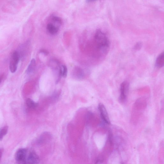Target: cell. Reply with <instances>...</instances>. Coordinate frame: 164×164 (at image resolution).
I'll return each instance as SVG.
<instances>
[{
  "instance_id": "cell-19",
  "label": "cell",
  "mask_w": 164,
  "mask_h": 164,
  "mask_svg": "<svg viewBox=\"0 0 164 164\" xmlns=\"http://www.w3.org/2000/svg\"><path fill=\"white\" fill-rule=\"evenodd\" d=\"M98 0H86V2L87 3H91L97 1Z\"/></svg>"
},
{
  "instance_id": "cell-18",
  "label": "cell",
  "mask_w": 164,
  "mask_h": 164,
  "mask_svg": "<svg viewBox=\"0 0 164 164\" xmlns=\"http://www.w3.org/2000/svg\"><path fill=\"white\" fill-rule=\"evenodd\" d=\"M3 151L2 149L0 148V161H1L2 155Z\"/></svg>"
},
{
  "instance_id": "cell-15",
  "label": "cell",
  "mask_w": 164,
  "mask_h": 164,
  "mask_svg": "<svg viewBox=\"0 0 164 164\" xmlns=\"http://www.w3.org/2000/svg\"><path fill=\"white\" fill-rule=\"evenodd\" d=\"M51 20L54 23L58 24L59 25H61L62 23L61 19L56 16L52 17L51 18Z\"/></svg>"
},
{
  "instance_id": "cell-12",
  "label": "cell",
  "mask_w": 164,
  "mask_h": 164,
  "mask_svg": "<svg viewBox=\"0 0 164 164\" xmlns=\"http://www.w3.org/2000/svg\"><path fill=\"white\" fill-rule=\"evenodd\" d=\"M26 104L27 107L31 109L36 108L38 105V104L35 102L32 99L29 98L26 101Z\"/></svg>"
},
{
  "instance_id": "cell-11",
  "label": "cell",
  "mask_w": 164,
  "mask_h": 164,
  "mask_svg": "<svg viewBox=\"0 0 164 164\" xmlns=\"http://www.w3.org/2000/svg\"><path fill=\"white\" fill-rule=\"evenodd\" d=\"M35 67L36 61L35 59H33L28 67L27 70V74H31L33 73L35 70Z\"/></svg>"
},
{
  "instance_id": "cell-6",
  "label": "cell",
  "mask_w": 164,
  "mask_h": 164,
  "mask_svg": "<svg viewBox=\"0 0 164 164\" xmlns=\"http://www.w3.org/2000/svg\"><path fill=\"white\" fill-rule=\"evenodd\" d=\"M39 162V158L35 151L33 150L28 151L26 163L38 164Z\"/></svg>"
},
{
  "instance_id": "cell-13",
  "label": "cell",
  "mask_w": 164,
  "mask_h": 164,
  "mask_svg": "<svg viewBox=\"0 0 164 164\" xmlns=\"http://www.w3.org/2000/svg\"><path fill=\"white\" fill-rule=\"evenodd\" d=\"M8 130V127L5 126L0 129V141L2 140L3 137L7 134Z\"/></svg>"
},
{
  "instance_id": "cell-14",
  "label": "cell",
  "mask_w": 164,
  "mask_h": 164,
  "mask_svg": "<svg viewBox=\"0 0 164 164\" xmlns=\"http://www.w3.org/2000/svg\"><path fill=\"white\" fill-rule=\"evenodd\" d=\"M67 68L65 65H62L61 67V74L62 77L64 78L66 77L67 75Z\"/></svg>"
},
{
  "instance_id": "cell-8",
  "label": "cell",
  "mask_w": 164,
  "mask_h": 164,
  "mask_svg": "<svg viewBox=\"0 0 164 164\" xmlns=\"http://www.w3.org/2000/svg\"><path fill=\"white\" fill-rule=\"evenodd\" d=\"M72 74L73 78L77 80H81L84 77V71L80 67L78 66L74 68Z\"/></svg>"
},
{
  "instance_id": "cell-17",
  "label": "cell",
  "mask_w": 164,
  "mask_h": 164,
  "mask_svg": "<svg viewBox=\"0 0 164 164\" xmlns=\"http://www.w3.org/2000/svg\"><path fill=\"white\" fill-rule=\"evenodd\" d=\"M40 52L42 53L45 55H47L49 54V52L48 51L44 49H42L40 50Z\"/></svg>"
},
{
  "instance_id": "cell-1",
  "label": "cell",
  "mask_w": 164,
  "mask_h": 164,
  "mask_svg": "<svg viewBox=\"0 0 164 164\" xmlns=\"http://www.w3.org/2000/svg\"><path fill=\"white\" fill-rule=\"evenodd\" d=\"M95 39L99 50L104 53L107 52L110 46V41L105 34L98 30L95 33Z\"/></svg>"
},
{
  "instance_id": "cell-7",
  "label": "cell",
  "mask_w": 164,
  "mask_h": 164,
  "mask_svg": "<svg viewBox=\"0 0 164 164\" xmlns=\"http://www.w3.org/2000/svg\"><path fill=\"white\" fill-rule=\"evenodd\" d=\"M30 46V42L27 41L25 44L20 46V49L18 51H17L20 56V59L25 58L26 56Z\"/></svg>"
},
{
  "instance_id": "cell-4",
  "label": "cell",
  "mask_w": 164,
  "mask_h": 164,
  "mask_svg": "<svg viewBox=\"0 0 164 164\" xmlns=\"http://www.w3.org/2000/svg\"><path fill=\"white\" fill-rule=\"evenodd\" d=\"M129 83L127 81H124L120 84V95L119 97V100L120 102H124L126 100L129 89Z\"/></svg>"
},
{
  "instance_id": "cell-9",
  "label": "cell",
  "mask_w": 164,
  "mask_h": 164,
  "mask_svg": "<svg viewBox=\"0 0 164 164\" xmlns=\"http://www.w3.org/2000/svg\"><path fill=\"white\" fill-rule=\"evenodd\" d=\"M47 29L50 34L54 35L59 32V27L52 23H48L47 26Z\"/></svg>"
},
{
  "instance_id": "cell-16",
  "label": "cell",
  "mask_w": 164,
  "mask_h": 164,
  "mask_svg": "<svg viewBox=\"0 0 164 164\" xmlns=\"http://www.w3.org/2000/svg\"><path fill=\"white\" fill-rule=\"evenodd\" d=\"M142 44L141 42H138L136 43L134 47V49L135 50H139L141 49Z\"/></svg>"
},
{
  "instance_id": "cell-3",
  "label": "cell",
  "mask_w": 164,
  "mask_h": 164,
  "mask_svg": "<svg viewBox=\"0 0 164 164\" xmlns=\"http://www.w3.org/2000/svg\"><path fill=\"white\" fill-rule=\"evenodd\" d=\"M28 149L20 148L17 152L15 155L16 161L19 163H26V159L28 153Z\"/></svg>"
},
{
  "instance_id": "cell-2",
  "label": "cell",
  "mask_w": 164,
  "mask_h": 164,
  "mask_svg": "<svg viewBox=\"0 0 164 164\" xmlns=\"http://www.w3.org/2000/svg\"><path fill=\"white\" fill-rule=\"evenodd\" d=\"M20 60V57L18 51H14L11 56L9 64V69L12 73H15L17 71L18 64Z\"/></svg>"
},
{
  "instance_id": "cell-10",
  "label": "cell",
  "mask_w": 164,
  "mask_h": 164,
  "mask_svg": "<svg viewBox=\"0 0 164 164\" xmlns=\"http://www.w3.org/2000/svg\"><path fill=\"white\" fill-rule=\"evenodd\" d=\"M164 65V53L162 52L157 58L156 62V66L158 68L162 67Z\"/></svg>"
},
{
  "instance_id": "cell-20",
  "label": "cell",
  "mask_w": 164,
  "mask_h": 164,
  "mask_svg": "<svg viewBox=\"0 0 164 164\" xmlns=\"http://www.w3.org/2000/svg\"><path fill=\"white\" fill-rule=\"evenodd\" d=\"M3 76H0V84H1V83H2V80L3 79Z\"/></svg>"
},
{
  "instance_id": "cell-5",
  "label": "cell",
  "mask_w": 164,
  "mask_h": 164,
  "mask_svg": "<svg viewBox=\"0 0 164 164\" xmlns=\"http://www.w3.org/2000/svg\"><path fill=\"white\" fill-rule=\"evenodd\" d=\"M98 108L101 118L106 123L109 124L110 123V120L107 110L104 105L102 103H100L99 105Z\"/></svg>"
}]
</instances>
